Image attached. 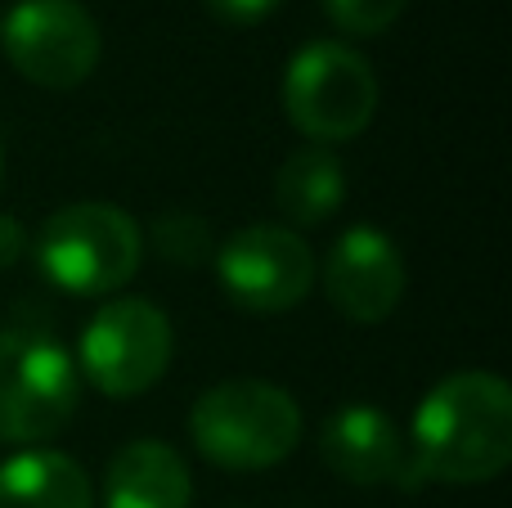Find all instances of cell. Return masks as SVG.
<instances>
[{"mask_svg":"<svg viewBox=\"0 0 512 508\" xmlns=\"http://www.w3.org/2000/svg\"><path fill=\"white\" fill-rule=\"evenodd\" d=\"M216 275L234 306L283 315L315 288V257L288 225H248L216 252Z\"/></svg>","mask_w":512,"mask_h":508,"instance_id":"8","label":"cell"},{"mask_svg":"<svg viewBox=\"0 0 512 508\" xmlns=\"http://www.w3.org/2000/svg\"><path fill=\"white\" fill-rule=\"evenodd\" d=\"M324 293L351 324H382L405 297V261L382 230L355 225L324 261Z\"/></svg>","mask_w":512,"mask_h":508,"instance_id":"9","label":"cell"},{"mask_svg":"<svg viewBox=\"0 0 512 508\" xmlns=\"http://www.w3.org/2000/svg\"><path fill=\"white\" fill-rule=\"evenodd\" d=\"M283 0H207V9H212L216 18H225V23H261V18H270L274 9H279Z\"/></svg>","mask_w":512,"mask_h":508,"instance_id":"16","label":"cell"},{"mask_svg":"<svg viewBox=\"0 0 512 508\" xmlns=\"http://www.w3.org/2000/svg\"><path fill=\"white\" fill-rule=\"evenodd\" d=\"M283 113L306 140L346 144L378 113V77L369 59L342 41H315L288 59Z\"/></svg>","mask_w":512,"mask_h":508,"instance_id":"5","label":"cell"},{"mask_svg":"<svg viewBox=\"0 0 512 508\" xmlns=\"http://www.w3.org/2000/svg\"><path fill=\"white\" fill-rule=\"evenodd\" d=\"M0 171H5V144H0Z\"/></svg>","mask_w":512,"mask_h":508,"instance_id":"18","label":"cell"},{"mask_svg":"<svg viewBox=\"0 0 512 508\" xmlns=\"http://www.w3.org/2000/svg\"><path fill=\"white\" fill-rule=\"evenodd\" d=\"M0 45L32 86L72 90L99 63V27L77 0H18L0 18Z\"/></svg>","mask_w":512,"mask_h":508,"instance_id":"7","label":"cell"},{"mask_svg":"<svg viewBox=\"0 0 512 508\" xmlns=\"http://www.w3.org/2000/svg\"><path fill=\"white\" fill-rule=\"evenodd\" d=\"M512 464V392L499 374L468 369L423 396L414 414L409 482L477 486Z\"/></svg>","mask_w":512,"mask_h":508,"instance_id":"1","label":"cell"},{"mask_svg":"<svg viewBox=\"0 0 512 508\" xmlns=\"http://www.w3.org/2000/svg\"><path fill=\"white\" fill-rule=\"evenodd\" d=\"M176 351V333L171 320L144 297H117L81 333V369L95 392L113 396V401H135L144 396L171 365Z\"/></svg>","mask_w":512,"mask_h":508,"instance_id":"6","label":"cell"},{"mask_svg":"<svg viewBox=\"0 0 512 508\" xmlns=\"http://www.w3.org/2000/svg\"><path fill=\"white\" fill-rule=\"evenodd\" d=\"M319 455L337 477L355 486L409 482V450L400 428L373 405H346L319 432Z\"/></svg>","mask_w":512,"mask_h":508,"instance_id":"10","label":"cell"},{"mask_svg":"<svg viewBox=\"0 0 512 508\" xmlns=\"http://www.w3.org/2000/svg\"><path fill=\"white\" fill-rule=\"evenodd\" d=\"M198 455L230 473H265L283 464L301 441V410L283 387L261 378L216 383L189 410Z\"/></svg>","mask_w":512,"mask_h":508,"instance_id":"2","label":"cell"},{"mask_svg":"<svg viewBox=\"0 0 512 508\" xmlns=\"http://www.w3.org/2000/svg\"><path fill=\"white\" fill-rule=\"evenodd\" d=\"M153 248L171 266H203V261L216 257L212 225L194 212H162L153 221Z\"/></svg>","mask_w":512,"mask_h":508,"instance_id":"14","label":"cell"},{"mask_svg":"<svg viewBox=\"0 0 512 508\" xmlns=\"http://www.w3.org/2000/svg\"><path fill=\"white\" fill-rule=\"evenodd\" d=\"M23 252H27V230L9 212H0V270L18 266V261H23Z\"/></svg>","mask_w":512,"mask_h":508,"instance_id":"17","label":"cell"},{"mask_svg":"<svg viewBox=\"0 0 512 508\" xmlns=\"http://www.w3.org/2000/svg\"><path fill=\"white\" fill-rule=\"evenodd\" d=\"M144 261V230L126 207L68 203L41 225L36 266L72 297H104L135 279Z\"/></svg>","mask_w":512,"mask_h":508,"instance_id":"3","label":"cell"},{"mask_svg":"<svg viewBox=\"0 0 512 508\" xmlns=\"http://www.w3.org/2000/svg\"><path fill=\"white\" fill-rule=\"evenodd\" d=\"M0 508H95V495L72 455L23 450L0 464Z\"/></svg>","mask_w":512,"mask_h":508,"instance_id":"12","label":"cell"},{"mask_svg":"<svg viewBox=\"0 0 512 508\" xmlns=\"http://www.w3.org/2000/svg\"><path fill=\"white\" fill-rule=\"evenodd\" d=\"M346 198V171L333 149L324 144H306L297 149L274 176V203L288 221L297 225H319L342 207Z\"/></svg>","mask_w":512,"mask_h":508,"instance_id":"13","label":"cell"},{"mask_svg":"<svg viewBox=\"0 0 512 508\" xmlns=\"http://www.w3.org/2000/svg\"><path fill=\"white\" fill-rule=\"evenodd\" d=\"M81 405L77 360L32 329H0V441L59 437Z\"/></svg>","mask_w":512,"mask_h":508,"instance_id":"4","label":"cell"},{"mask_svg":"<svg viewBox=\"0 0 512 508\" xmlns=\"http://www.w3.org/2000/svg\"><path fill=\"white\" fill-rule=\"evenodd\" d=\"M194 482L167 441H131L104 473V508H189Z\"/></svg>","mask_w":512,"mask_h":508,"instance_id":"11","label":"cell"},{"mask_svg":"<svg viewBox=\"0 0 512 508\" xmlns=\"http://www.w3.org/2000/svg\"><path fill=\"white\" fill-rule=\"evenodd\" d=\"M324 14L346 36H382L405 14V0H324Z\"/></svg>","mask_w":512,"mask_h":508,"instance_id":"15","label":"cell"}]
</instances>
